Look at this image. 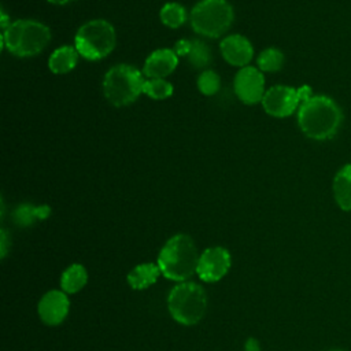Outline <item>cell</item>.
I'll list each match as a JSON object with an SVG mask.
<instances>
[{
    "label": "cell",
    "mask_w": 351,
    "mask_h": 351,
    "mask_svg": "<svg viewBox=\"0 0 351 351\" xmlns=\"http://www.w3.org/2000/svg\"><path fill=\"white\" fill-rule=\"evenodd\" d=\"M341 118L339 106L324 95H313L298 108L299 128L313 140H326L335 136Z\"/></svg>",
    "instance_id": "6da1fadb"
},
{
    "label": "cell",
    "mask_w": 351,
    "mask_h": 351,
    "mask_svg": "<svg viewBox=\"0 0 351 351\" xmlns=\"http://www.w3.org/2000/svg\"><path fill=\"white\" fill-rule=\"evenodd\" d=\"M199 256L195 241L188 234L178 233L170 237L160 248L156 263L162 276L182 282L196 273Z\"/></svg>",
    "instance_id": "7a4b0ae2"
},
{
    "label": "cell",
    "mask_w": 351,
    "mask_h": 351,
    "mask_svg": "<svg viewBox=\"0 0 351 351\" xmlns=\"http://www.w3.org/2000/svg\"><path fill=\"white\" fill-rule=\"evenodd\" d=\"M51 40L48 26L32 19H18L1 33V47L21 58L40 53Z\"/></svg>",
    "instance_id": "3957f363"
},
{
    "label": "cell",
    "mask_w": 351,
    "mask_h": 351,
    "mask_svg": "<svg viewBox=\"0 0 351 351\" xmlns=\"http://www.w3.org/2000/svg\"><path fill=\"white\" fill-rule=\"evenodd\" d=\"M167 308L174 321L182 325H195L207 310L206 291L193 281L178 282L167 296Z\"/></svg>",
    "instance_id": "277c9868"
},
{
    "label": "cell",
    "mask_w": 351,
    "mask_h": 351,
    "mask_svg": "<svg viewBox=\"0 0 351 351\" xmlns=\"http://www.w3.org/2000/svg\"><path fill=\"white\" fill-rule=\"evenodd\" d=\"M145 80L138 69L130 64L112 66L104 75L103 92L115 107L132 104L141 93Z\"/></svg>",
    "instance_id": "5b68a950"
},
{
    "label": "cell",
    "mask_w": 351,
    "mask_h": 351,
    "mask_svg": "<svg viewBox=\"0 0 351 351\" xmlns=\"http://www.w3.org/2000/svg\"><path fill=\"white\" fill-rule=\"evenodd\" d=\"M115 30L104 19H92L84 23L75 33L74 47L88 60L106 58L115 47Z\"/></svg>",
    "instance_id": "8992f818"
},
{
    "label": "cell",
    "mask_w": 351,
    "mask_h": 351,
    "mask_svg": "<svg viewBox=\"0 0 351 351\" xmlns=\"http://www.w3.org/2000/svg\"><path fill=\"white\" fill-rule=\"evenodd\" d=\"M192 29L204 37H219L232 25L234 14L226 0H200L191 11Z\"/></svg>",
    "instance_id": "52a82bcc"
},
{
    "label": "cell",
    "mask_w": 351,
    "mask_h": 351,
    "mask_svg": "<svg viewBox=\"0 0 351 351\" xmlns=\"http://www.w3.org/2000/svg\"><path fill=\"white\" fill-rule=\"evenodd\" d=\"M263 110L276 118H285L291 115L303 103L299 88H291L285 85L271 86L265 92L262 99Z\"/></svg>",
    "instance_id": "ba28073f"
},
{
    "label": "cell",
    "mask_w": 351,
    "mask_h": 351,
    "mask_svg": "<svg viewBox=\"0 0 351 351\" xmlns=\"http://www.w3.org/2000/svg\"><path fill=\"white\" fill-rule=\"evenodd\" d=\"M230 252L223 247H210L199 256L196 274L204 282H217L230 269Z\"/></svg>",
    "instance_id": "9c48e42d"
},
{
    "label": "cell",
    "mask_w": 351,
    "mask_h": 351,
    "mask_svg": "<svg viewBox=\"0 0 351 351\" xmlns=\"http://www.w3.org/2000/svg\"><path fill=\"white\" fill-rule=\"evenodd\" d=\"M234 93L245 104L262 101L265 96L263 73L254 66L241 67L234 77Z\"/></svg>",
    "instance_id": "30bf717a"
},
{
    "label": "cell",
    "mask_w": 351,
    "mask_h": 351,
    "mask_svg": "<svg viewBox=\"0 0 351 351\" xmlns=\"http://www.w3.org/2000/svg\"><path fill=\"white\" fill-rule=\"evenodd\" d=\"M70 310V300L64 291L52 289L43 295L38 302L37 311L40 319L49 326H56L62 324Z\"/></svg>",
    "instance_id": "8fae6325"
},
{
    "label": "cell",
    "mask_w": 351,
    "mask_h": 351,
    "mask_svg": "<svg viewBox=\"0 0 351 351\" xmlns=\"http://www.w3.org/2000/svg\"><path fill=\"white\" fill-rule=\"evenodd\" d=\"M223 59L237 67H245L254 56V48L248 38L241 34H230L222 38L219 44Z\"/></svg>",
    "instance_id": "7c38bea8"
},
{
    "label": "cell",
    "mask_w": 351,
    "mask_h": 351,
    "mask_svg": "<svg viewBox=\"0 0 351 351\" xmlns=\"http://www.w3.org/2000/svg\"><path fill=\"white\" fill-rule=\"evenodd\" d=\"M178 64V55L174 49L160 48L154 51L144 63L143 73L148 78H165L171 74Z\"/></svg>",
    "instance_id": "4fadbf2b"
},
{
    "label": "cell",
    "mask_w": 351,
    "mask_h": 351,
    "mask_svg": "<svg viewBox=\"0 0 351 351\" xmlns=\"http://www.w3.org/2000/svg\"><path fill=\"white\" fill-rule=\"evenodd\" d=\"M159 276H162V271L158 263H140L128 273V284L132 289H147L158 281Z\"/></svg>",
    "instance_id": "5bb4252c"
},
{
    "label": "cell",
    "mask_w": 351,
    "mask_h": 351,
    "mask_svg": "<svg viewBox=\"0 0 351 351\" xmlns=\"http://www.w3.org/2000/svg\"><path fill=\"white\" fill-rule=\"evenodd\" d=\"M78 56L80 53L74 45H62L51 53L48 67L53 74H66L77 66Z\"/></svg>",
    "instance_id": "9a60e30c"
},
{
    "label": "cell",
    "mask_w": 351,
    "mask_h": 351,
    "mask_svg": "<svg viewBox=\"0 0 351 351\" xmlns=\"http://www.w3.org/2000/svg\"><path fill=\"white\" fill-rule=\"evenodd\" d=\"M333 196L337 206L351 211V163L343 166L333 178Z\"/></svg>",
    "instance_id": "2e32d148"
},
{
    "label": "cell",
    "mask_w": 351,
    "mask_h": 351,
    "mask_svg": "<svg viewBox=\"0 0 351 351\" xmlns=\"http://www.w3.org/2000/svg\"><path fill=\"white\" fill-rule=\"evenodd\" d=\"M88 282V271L80 263L70 265L60 277V289L69 293L80 292Z\"/></svg>",
    "instance_id": "e0dca14e"
},
{
    "label": "cell",
    "mask_w": 351,
    "mask_h": 351,
    "mask_svg": "<svg viewBox=\"0 0 351 351\" xmlns=\"http://www.w3.org/2000/svg\"><path fill=\"white\" fill-rule=\"evenodd\" d=\"M49 214H51V208L47 204L33 206V204L25 203L15 208L12 217H14V222L18 226H30L36 221L48 218Z\"/></svg>",
    "instance_id": "ac0fdd59"
},
{
    "label": "cell",
    "mask_w": 351,
    "mask_h": 351,
    "mask_svg": "<svg viewBox=\"0 0 351 351\" xmlns=\"http://www.w3.org/2000/svg\"><path fill=\"white\" fill-rule=\"evenodd\" d=\"M162 23L170 29H177L186 21V11L180 3H166L159 12Z\"/></svg>",
    "instance_id": "d6986e66"
},
{
    "label": "cell",
    "mask_w": 351,
    "mask_h": 351,
    "mask_svg": "<svg viewBox=\"0 0 351 351\" xmlns=\"http://www.w3.org/2000/svg\"><path fill=\"white\" fill-rule=\"evenodd\" d=\"M258 69L261 71L274 73L278 71L284 64V55L277 48H266L258 56Z\"/></svg>",
    "instance_id": "ffe728a7"
},
{
    "label": "cell",
    "mask_w": 351,
    "mask_h": 351,
    "mask_svg": "<svg viewBox=\"0 0 351 351\" xmlns=\"http://www.w3.org/2000/svg\"><path fill=\"white\" fill-rule=\"evenodd\" d=\"M143 93L155 100H163L173 95V85L165 78H149L144 82Z\"/></svg>",
    "instance_id": "44dd1931"
},
{
    "label": "cell",
    "mask_w": 351,
    "mask_h": 351,
    "mask_svg": "<svg viewBox=\"0 0 351 351\" xmlns=\"http://www.w3.org/2000/svg\"><path fill=\"white\" fill-rule=\"evenodd\" d=\"M188 59L193 67L204 69L211 63V52L202 40H193Z\"/></svg>",
    "instance_id": "7402d4cb"
},
{
    "label": "cell",
    "mask_w": 351,
    "mask_h": 351,
    "mask_svg": "<svg viewBox=\"0 0 351 351\" xmlns=\"http://www.w3.org/2000/svg\"><path fill=\"white\" fill-rule=\"evenodd\" d=\"M197 88L206 96L215 95L221 88V78L213 70H204L197 77Z\"/></svg>",
    "instance_id": "603a6c76"
},
{
    "label": "cell",
    "mask_w": 351,
    "mask_h": 351,
    "mask_svg": "<svg viewBox=\"0 0 351 351\" xmlns=\"http://www.w3.org/2000/svg\"><path fill=\"white\" fill-rule=\"evenodd\" d=\"M191 47H192V41L186 40V38H182L180 41L176 43L174 45V52L178 55V56H188L189 55V51H191Z\"/></svg>",
    "instance_id": "cb8c5ba5"
},
{
    "label": "cell",
    "mask_w": 351,
    "mask_h": 351,
    "mask_svg": "<svg viewBox=\"0 0 351 351\" xmlns=\"http://www.w3.org/2000/svg\"><path fill=\"white\" fill-rule=\"evenodd\" d=\"M0 247H1V258H4L5 256V254H7V245H8V234H7V232L3 229L1 230V236H0Z\"/></svg>",
    "instance_id": "d4e9b609"
},
{
    "label": "cell",
    "mask_w": 351,
    "mask_h": 351,
    "mask_svg": "<svg viewBox=\"0 0 351 351\" xmlns=\"http://www.w3.org/2000/svg\"><path fill=\"white\" fill-rule=\"evenodd\" d=\"M244 350L245 351H259L261 350V346H259V343H258V340L256 339H248L247 341H245V344H244Z\"/></svg>",
    "instance_id": "484cf974"
},
{
    "label": "cell",
    "mask_w": 351,
    "mask_h": 351,
    "mask_svg": "<svg viewBox=\"0 0 351 351\" xmlns=\"http://www.w3.org/2000/svg\"><path fill=\"white\" fill-rule=\"evenodd\" d=\"M0 15H1V16H0V19H1V22H0L1 29L5 30V29L10 26V23H11V22H10V18L7 16V14H5L3 10H1V14H0Z\"/></svg>",
    "instance_id": "4316f807"
},
{
    "label": "cell",
    "mask_w": 351,
    "mask_h": 351,
    "mask_svg": "<svg viewBox=\"0 0 351 351\" xmlns=\"http://www.w3.org/2000/svg\"><path fill=\"white\" fill-rule=\"evenodd\" d=\"M52 4H58V5H63V4H67V3H71L73 0H47Z\"/></svg>",
    "instance_id": "83f0119b"
},
{
    "label": "cell",
    "mask_w": 351,
    "mask_h": 351,
    "mask_svg": "<svg viewBox=\"0 0 351 351\" xmlns=\"http://www.w3.org/2000/svg\"><path fill=\"white\" fill-rule=\"evenodd\" d=\"M329 351H344V350H340V348H333V350H329Z\"/></svg>",
    "instance_id": "f1b7e54d"
}]
</instances>
